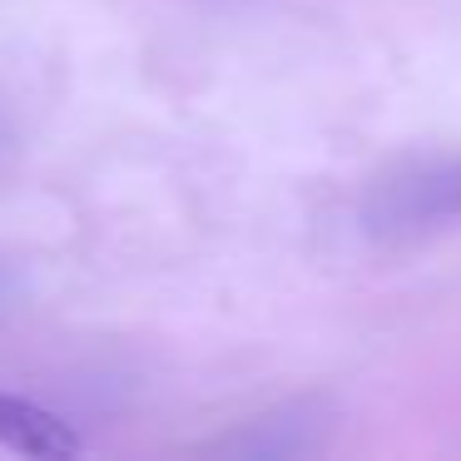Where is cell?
<instances>
[{
    "mask_svg": "<svg viewBox=\"0 0 461 461\" xmlns=\"http://www.w3.org/2000/svg\"><path fill=\"white\" fill-rule=\"evenodd\" d=\"M0 447L21 451V456H35V461H70L85 451V441H80V431L65 417H55L50 407H41V402H31V397L0 392Z\"/></svg>",
    "mask_w": 461,
    "mask_h": 461,
    "instance_id": "obj_1",
    "label": "cell"
},
{
    "mask_svg": "<svg viewBox=\"0 0 461 461\" xmlns=\"http://www.w3.org/2000/svg\"><path fill=\"white\" fill-rule=\"evenodd\" d=\"M441 209L447 213H461V159L447 169V179H441Z\"/></svg>",
    "mask_w": 461,
    "mask_h": 461,
    "instance_id": "obj_2",
    "label": "cell"
}]
</instances>
